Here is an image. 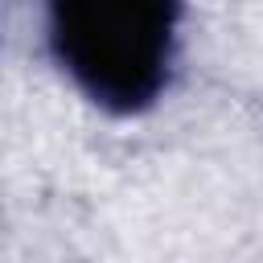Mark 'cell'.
<instances>
[{"label": "cell", "instance_id": "6da1fadb", "mask_svg": "<svg viewBox=\"0 0 263 263\" xmlns=\"http://www.w3.org/2000/svg\"><path fill=\"white\" fill-rule=\"evenodd\" d=\"M49 37L58 62L95 103L136 111L164 86L173 58V8L148 0L58 4Z\"/></svg>", "mask_w": 263, "mask_h": 263}]
</instances>
